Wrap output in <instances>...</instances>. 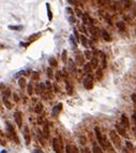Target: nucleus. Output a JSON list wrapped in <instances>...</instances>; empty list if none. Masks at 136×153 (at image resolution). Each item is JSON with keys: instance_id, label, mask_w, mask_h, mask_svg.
<instances>
[{"instance_id": "f257e3e1", "label": "nucleus", "mask_w": 136, "mask_h": 153, "mask_svg": "<svg viewBox=\"0 0 136 153\" xmlns=\"http://www.w3.org/2000/svg\"><path fill=\"white\" fill-rule=\"evenodd\" d=\"M94 132H95V136H96V139H98L100 146H101L102 148L106 149V142H107V138H106V136L102 134V132L100 131L99 127H95Z\"/></svg>"}, {"instance_id": "f03ea898", "label": "nucleus", "mask_w": 136, "mask_h": 153, "mask_svg": "<svg viewBox=\"0 0 136 153\" xmlns=\"http://www.w3.org/2000/svg\"><path fill=\"white\" fill-rule=\"evenodd\" d=\"M109 137H111V140L113 142V145L115 146V148L117 149V150H120L122 148V145H121V140H120V138H119V136L117 135V133L115 131H112L109 133Z\"/></svg>"}, {"instance_id": "7ed1b4c3", "label": "nucleus", "mask_w": 136, "mask_h": 153, "mask_svg": "<svg viewBox=\"0 0 136 153\" xmlns=\"http://www.w3.org/2000/svg\"><path fill=\"white\" fill-rule=\"evenodd\" d=\"M53 148L56 153H63V142L60 137H55L53 139Z\"/></svg>"}, {"instance_id": "20e7f679", "label": "nucleus", "mask_w": 136, "mask_h": 153, "mask_svg": "<svg viewBox=\"0 0 136 153\" xmlns=\"http://www.w3.org/2000/svg\"><path fill=\"white\" fill-rule=\"evenodd\" d=\"M6 134L9 135V137L11 139H14L16 142H18V139H17V136H16L15 129L13 128V126L10 124L9 122H6Z\"/></svg>"}, {"instance_id": "39448f33", "label": "nucleus", "mask_w": 136, "mask_h": 153, "mask_svg": "<svg viewBox=\"0 0 136 153\" xmlns=\"http://www.w3.org/2000/svg\"><path fill=\"white\" fill-rule=\"evenodd\" d=\"M84 86L86 90H91L93 87V78L90 74H87L86 78L84 79Z\"/></svg>"}, {"instance_id": "423d86ee", "label": "nucleus", "mask_w": 136, "mask_h": 153, "mask_svg": "<svg viewBox=\"0 0 136 153\" xmlns=\"http://www.w3.org/2000/svg\"><path fill=\"white\" fill-rule=\"evenodd\" d=\"M14 120H15V122H16V124H17L18 127H22V125H23L22 112H19V111H15V112H14Z\"/></svg>"}, {"instance_id": "0eeeda50", "label": "nucleus", "mask_w": 136, "mask_h": 153, "mask_svg": "<svg viewBox=\"0 0 136 153\" xmlns=\"http://www.w3.org/2000/svg\"><path fill=\"white\" fill-rule=\"evenodd\" d=\"M23 136H24L26 145L30 144V133H29V128L27 127V126H25L24 129H23Z\"/></svg>"}, {"instance_id": "6e6552de", "label": "nucleus", "mask_w": 136, "mask_h": 153, "mask_svg": "<svg viewBox=\"0 0 136 153\" xmlns=\"http://www.w3.org/2000/svg\"><path fill=\"white\" fill-rule=\"evenodd\" d=\"M116 131H117L118 134H120V135L123 136L124 138H128L129 137V135L127 134V131H125L124 127L121 124H116Z\"/></svg>"}, {"instance_id": "1a4fd4ad", "label": "nucleus", "mask_w": 136, "mask_h": 153, "mask_svg": "<svg viewBox=\"0 0 136 153\" xmlns=\"http://www.w3.org/2000/svg\"><path fill=\"white\" fill-rule=\"evenodd\" d=\"M62 110V103L61 102H59L58 105H56L53 108V111H51V114H53V116H56V115H58L59 114V112Z\"/></svg>"}, {"instance_id": "9d476101", "label": "nucleus", "mask_w": 136, "mask_h": 153, "mask_svg": "<svg viewBox=\"0 0 136 153\" xmlns=\"http://www.w3.org/2000/svg\"><path fill=\"white\" fill-rule=\"evenodd\" d=\"M84 61H85V59H84L83 55L80 53H77L75 55V64L76 65H79V66H82V65H84Z\"/></svg>"}, {"instance_id": "9b49d317", "label": "nucleus", "mask_w": 136, "mask_h": 153, "mask_svg": "<svg viewBox=\"0 0 136 153\" xmlns=\"http://www.w3.org/2000/svg\"><path fill=\"white\" fill-rule=\"evenodd\" d=\"M66 152H67V153H79L75 146H71V145H67V147H66Z\"/></svg>"}, {"instance_id": "f8f14e48", "label": "nucleus", "mask_w": 136, "mask_h": 153, "mask_svg": "<svg viewBox=\"0 0 136 153\" xmlns=\"http://www.w3.org/2000/svg\"><path fill=\"white\" fill-rule=\"evenodd\" d=\"M121 125L123 126V127H125V128H128L129 125H130V123H129V120H128V118H127V115H125V114H122L121 115Z\"/></svg>"}, {"instance_id": "ddd939ff", "label": "nucleus", "mask_w": 136, "mask_h": 153, "mask_svg": "<svg viewBox=\"0 0 136 153\" xmlns=\"http://www.w3.org/2000/svg\"><path fill=\"white\" fill-rule=\"evenodd\" d=\"M92 153H103V150L96 142H93L92 146Z\"/></svg>"}, {"instance_id": "4468645a", "label": "nucleus", "mask_w": 136, "mask_h": 153, "mask_svg": "<svg viewBox=\"0 0 136 153\" xmlns=\"http://www.w3.org/2000/svg\"><path fill=\"white\" fill-rule=\"evenodd\" d=\"M69 70H70V72H72V73L76 71V64L73 61V59L69 60Z\"/></svg>"}, {"instance_id": "2eb2a0df", "label": "nucleus", "mask_w": 136, "mask_h": 153, "mask_svg": "<svg viewBox=\"0 0 136 153\" xmlns=\"http://www.w3.org/2000/svg\"><path fill=\"white\" fill-rule=\"evenodd\" d=\"M70 43H71V45L74 48V49H76L77 48V40L75 39V37H74L73 35H71L70 36Z\"/></svg>"}, {"instance_id": "dca6fc26", "label": "nucleus", "mask_w": 136, "mask_h": 153, "mask_svg": "<svg viewBox=\"0 0 136 153\" xmlns=\"http://www.w3.org/2000/svg\"><path fill=\"white\" fill-rule=\"evenodd\" d=\"M40 37H41V34H40V32H39V34H33V35L29 36L28 40H29V42H32V41H35L37 39H39Z\"/></svg>"}, {"instance_id": "f3484780", "label": "nucleus", "mask_w": 136, "mask_h": 153, "mask_svg": "<svg viewBox=\"0 0 136 153\" xmlns=\"http://www.w3.org/2000/svg\"><path fill=\"white\" fill-rule=\"evenodd\" d=\"M48 64L50 65V68L57 67V60H56V58H54V57H49V58H48Z\"/></svg>"}, {"instance_id": "a211bd4d", "label": "nucleus", "mask_w": 136, "mask_h": 153, "mask_svg": "<svg viewBox=\"0 0 136 153\" xmlns=\"http://www.w3.org/2000/svg\"><path fill=\"white\" fill-rule=\"evenodd\" d=\"M102 37H103V39H104L105 41H111L112 40L111 36H109V34L106 30H103L102 31Z\"/></svg>"}, {"instance_id": "6ab92c4d", "label": "nucleus", "mask_w": 136, "mask_h": 153, "mask_svg": "<svg viewBox=\"0 0 136 153\" xmlns=\"http://www.w3.org/2000/svg\"><path fill=\"white\" fill-rule=\"evenodd\" d=\"M66 86H67V91H68V94H69V95H72L73 94V89H72V86H71V84H70V81H66Z\"/></svg>"}, {"instance_id": "aec40b11", "label": "nucleus", "mask_w": 136, "mask_h": 153, "mask_svg": "<svg viewBox=\"0 0 136 153\" xmlns=\"http://www.w3.org/2000/svg\"><path fill=\"white\" fill-rule=\"evenodd\" d=\"M90 64H91L92 69H95V68L98 67V65H99V61H98V59H96L95 57H92V59H91V61H90Z\"/></svg>"}, {"instance_id": "412c9836", "label": "nucleus", "mask_w": 136, "mask_h": 153, "mask_svg": "<svg viewBox=\"0 0 136 153\" xmlns=\"http://www.w3.org/2000/svg\"><path fill=\"white\" fill-rule=\"evenodd\" d=\"M46 9H47V14H48V19L51 21L53 19V14H51V10H50V4L49 3H46Z\"/></svg>"}, {"instance_id": "4be33fe9", "label": "nucleus", "mask_w": 136, "mask_h": 153, "mask_svg": "<svg viewBox=\"0 0 136 153\" xmlns=\"http://www.w3.org/2000/svg\"><path fill=\"white\" fill-rule=\"evenodd\" d=\"M84 70H85L87 73H90V72H91V70H92L91 64L88 63V64H85V65H84Z\"/></svg>"}, {"instance_id": "5701e85b", "label": "nucleus", "mask_w": 136, "mask_h": 153, "mask_svg": "<svg viewBox=\"0 0 136 153\" xmlns=\"http://www.w3.org/2000/svg\"><path fill=\"white\" fill-rule=\"evenodd\" d=\"M98 29H96L94 26H89V31H90V34H91L93 37H96V34H98Z\"/></svg>"}, {"instance_id": "b1692460", "label": "nucleus", "mask_w": 136, "mask_h": 153, "mask_svg": "<svg viewBox=\"0 0 136 153\" xmlns=\"http://www.w3.org/2000/svg\"><path fill=\"white\" fill-rule=\"evenodd\" d=\"M42 110H43V106H42V103H38L37 106H35V109H34V111L35 113H38V114H40V113L42 112Z\"/></svg>"}, {"instance_id": "393cba45", "label": "nucleus", "mask_w": 136, "mask_h": 153, "mask_svg": "<svg viewBox=\"0 0 136 153\" xmlns=\"http://www.w3.org/2000/svg\"><path fill=\"white\" fill-rule=\"evenodd\" d=\"M18 84H19V86H21L22 89H25V87H26V80H25V78H19V79H18Z\"/></svg>"}, {"instance_id": "a878e982", "label": "nucleus", "mask_w": 136, "mask_h": 153, "mask_svg": "<svg viewBox=\"0 0 136 153\" xmlns=\"http://www.w3.org/2000/svg\"><path fill=\"white\" fill-rule=\"evenodd\" d=\"M80 42L85 48H88V41H87V38L85 36H80Z\"/></svg>"}, {"instance_id": "bb28decb", "label": "nucleus", "mask_w": 136, "mask_h": 153, "mask_svg": "<svg viewBox=\"0 0 136 153\" xmlns=\"http://www.w3.org/2000/svg\"><path fill=\"white\" fill-rule=\"evenodd\" d=\"M117 27L119 28V30L120 31H124L125 30V25L123 22H118L117 23Z\"/></svg>"}, {"instance_id": "cd10ccee", "label": "nucleus", "mask_w": 136, "mask_h": 153, "mask_svg": "<svg viewBox=\"0 0 136 153\" xmlns=\"http://www.w3.org/2000/svg\"><path fill=\"white\" fill-rule=\"evenodd\" d=\"M100 54H101V58H102V68H105L106 67V57L104 53H102V52H100Z\"/></svg>"}, {"instance_id": "c85d7f7f", "label": "nucleus", "mask_w": 136, "mask_h": 153, "mask_svg": "<svg viewBox=\"0 0 136 153\" xmlns=\"http://www.w3.org/2000/svg\"><path fill=\"white\" fill-rule=\"evenodd\" d=\"M3 102H4V105H5V107L8 109H12V103L9 102L8 100V98H5V97H3Z\"/></svg>"}, {"instance_id": "c756f323", "label": "nucleus", "mask_w": 136, "mask_h": 153, "mask_svg": "<svg viewBox=\"0 0 136 153\" xmlns=\"http://www.w3.org/2000/svg\"><path fill=\"white\" fill-rule=\"evenodd\" d=\"M48 135H49V131H48V125L45 124V126H44V131H43V136H44L45 138H47Z\"/></svg>"}, {"instance_id": "7c9ffc66", "label": "nucleus", "mask_w": 136, "mask_h": 153, "mask_svg": "<svg viewBox=\"0 0 136 153\" xmlns=\"http://www.w3.org/2000/svg\"><path fill=\"white\" fill-rule=\"evenodd\" d=\"M125 145H127V149H128V150H129V151H130L131 153H132V152H133V150H134V149H135V148L133 147V145H132V144H131V142H130V141H127V142H125Z\"/></svg>"}, {"instance_id": "2f4dec72", "label": "nucleus", "mask_w": 136, "mask_h": 153, "mask_svg": "<svg viewBox=\"0 0 136 153\" xmlns=\"http://www.w3.org/2000/svg\"><path fill=\"white\" fill-rule=\"evenodd\" d=\"M84 55H85V57L87 58V59H90V58L92 59V57H91V53H90V51H89V50H86L85 52H84Z\"/></svg>"}, {"instance_id": "473e14b6", "label": "nucleus", "mask_w": 136, "mask_h": 153, "mask_svg": "<svg viewBox=\"0 0 136 153\" xmlns=\"http://www.w3.org/2000/svg\"><path fill=\"white\" fill-rule=\"evenodd\" d=\"M9 29H12V30H22L23 27L22 26H9Z\"/></svg>"}, {"instance_id": "72a5a7b5", "label": "nucleus", "mask_w": 136, "mask_h": 153, "mask_svg": "<svg viewBox=\"0 0 136 153\" xmlns=\"http://www.w3.org/2000/svg\"><path fill=\"white\" fill-rule=\"evenodd\" d=\"M47 77L49 78V79H51V78H53V70H51V68L49 67V68H47Z\"/></svg>"}, {"instance_id": "f704fd0d", "label": "nucleus", "mask_w": 136, "mask_h": 153, "mask_svg": "<svg viewBox=\"0 0 136 153\" xmlns=\"http://www.w3.org/2000/svg\"><path fill=\"white\" fill-rule=\"evenodd\" d=\"M83 19H84V22H85L86 24H87V23H89V22H90V18H89L88 14H84V15H83Z\"/></svg>"}, {"instance_id": "c9c22d12", "label": "nucleus", "mask_w": 136, "mask_h": 153, "mask_svg": "<svg viewBox=\"0 0 136 153\" xmlns=\"http://www.w3.org/2000/svg\"><path fill=\"white\" fill-rule=\"evenodd\" d=\"M27 92H28V94H29V95H31V94L32 93H33V89H32V85H31V84H29V85L27 86Z\"/></svg>"}, {"instance_id": "e433bc0d", "label": "nucleus", "mask_w": 136, "mask_h": 153, "mask_svg": "<svg viewBox=\"0 0 136 153\" xmlns=\"http://www.w3.org/2000/svg\"><path fill=\"white\" fill-rule=\"evenodd\" d=\"M67 55H68V52L64 50V51L62 52V56H61V58H62L63 61H67Z\"/></svg>"}, {"instance_id": "4c0bfd02", "label": "nucleus", "mask_w": 136, "mask_h": 153, "mask_svg": "<svg viewBox=\"0 0 136 153\" xmlns=\"http://www.w3.org/2000/svg\"><path fill=\"white\" fill-rule=\"evenodd\" d=\"M10 95H11V91H10L9 89L4 91V95H3V97H5V98H8V97H10Z\"/></svg>"}, {"instance_id": "58836bf2", "label": "nucleus", "mask_w": 136, "mask_h": 153, "mask_svg": "<svg viewBox=\"0 0 136 153\" xmlns=\"http://www.w3.org/2000/svg\"><path fill=\"white\" fill-rule=\"evenodd\" d=\"M68 19H69V22L71 23V24L75 23V18H74V16H73V15H69V16H68Z\"/></svg>"}, {"instance_id": "ea45409f", "label": "nucleus", "mask_w": 136, "mask_h": 153, "mask_svg": "<svg viewBox=\"0 0 136 153\" xmlns=\"http://www.w3.org/2000/svg\"><path fill=\"white\" fill-rule=\"evenodd\" d=\"M75 13H76V15H77V16H82V15H83L82 10L78 9V8H76V9H75Z\"/></svg>"}, {"instance_id": "a19ab883", "label": "nucleus", "mask_w": 136, "mask_h": 153, "mask_svg": "<svg viewBox=\"0 0 136 153\" xmlns=\"http://www.w3.org/2000/svg\"><path fill=\"white\" fill-rule=\"evenodd\" d=\"M39 78V73L38 72H33V74H32V79L33 80H37Z\"/></svg>"}, {"instance_id": "79ce46f5", "label": "nucleus", "mask_w": 136, "mask_h": 153, "mask_svg": "<svg viewBox=\"0 0 136 153\" xmlns=\"http://www.w3.org/2000/svg\"><path fill=\"white\" fill-rule=\"evenodd\" d=\"M13 97H14V102H18V100H19V98H18V96H17V94H13Z\"/></svg>"}, {"instance_id": "37998d69", "label": "nucleus", "mask_w": 136, "mask_h": 153, "mask_svg": "<svg viewBox=\"0 0 136 153\" xmlns=\"http://www.w3.org/2000/svg\"><path fill=\"white\" fill-rule=\"evenodd\" d=\"M131 98H132V100H133V102L136 103V93L132 94V95H131Z\"/></svg>"}, {"instance_id": "c03bdc74", "label": "nucleus", "mask_w": 136, "mask_h": 153, "mask_svg": "<svg viewBox=\"0 0 136 153\" xmlns=\"http://www.w3.org/2000/svg\"><path fill=\"white\" fill-rule=\"evenodd\" d=\"M132 120H133L134 124L136 125V113H133V114H132Z\"/></svg>"}, {"instance_id": "a18cd8bd", "label": "nucleus", "mask_w": 136, "mask_h": 153, "mask_svg": "<svg viewBox=\"0 0 136 153\" xmlns=\"http://www.w3.org/2000/svg\"><path fill=\"white\" fill-rule=\"evenodd\" d=\"M96 77H98V78H101V70H98V71H96Z\"/></svg>"}, {"instance_id": "49530a36", "label": "nucleus", "mask_w": 136, "mask_h": 153, "mask_svg": "<svg viewBox=\"0 0 136 153\" xmlns=\"http://www.w3.org/2000/svg\"><path fill=\"white\" fill-rule=\"evenodd\" d=\"M60 78H61V72H57V79L60 80Z\"/></svg>"}, {"instance_id": "de8ad7c7", "label": "nucleus", "mask_w": 136, "mask_h": 153, "mask_svg": "<svg viewBox=\"0 0 136 153\" xmlns=\"http://www.w3.org/2000/svg\"><path fill=\"white\" fill-rule=\"evenodd\" d=\"M33 153H43V151H42V150H38V149H37V150L33 151Z\"/></svg>"}, {"instance_id": "09e8293b", "label": "nucleus", "mask_w": 136, "mask_h": 153, "mask_svg": "<svg viewBox=\"0 0 136 153\" xmlns=\"http://www.w3.org/2000/svg\"><path fill=\"white\" fill-rule=\"evenodd\" d=\"M45 86H47V89H50V84H49V82H46V83H45Z\"/></svg>"}, {"instance_id": "8fccbe9b", "label": "nucleus", "mask_w": 136, "mask_h": 153, "mask_svg": "<svg viewBox=\"0 0 136 153\" xmlns=\"http://www.w3.org/2000/svg\"><path fill=\"white\" fill-rule=\"evenodd\" d=\"M122 153H131V152H130V151H129V150H128V149H127V148H125V149H124V150H123V152H122Z\"/></svg>"}, {"instance_id": "3c124183", "label": "nucleus", "mask_w": 136, "mask_h": 153, "mask_svg": "<svg viewBox=\"0 0 136 153\" xmlns=\"http://www.w3.org/2000/svg\"><path fill=\"white\" fill-rule=\"evenodd\" d=\"M84 153H90V151L88 150V149H86V150H85V151H84Z\"/></svg>"}, {"instance_id": "603ef678", "label": "nucleus", "mask_w": 136, "mask_h": 153, "mask_svg": "<svg viewBox=\"0 0 136 153\" xmlns=\"http://www.w3.org/2000/svg\"><path fill=\"white\" fill-rule=\"evenodd\" d=\"M133 132H134V135H135V137H136V128H133Z\"/></svg>"}, {"instance_id": "864d4df0", "label": "nucleus", "mask_w": 136, "mask_h": 153, "mask_svg": "<svg viewBox=\"0 0 136 153\" xmlns=\"http://www.w3.org/2000/svg\"><path fill=\"white\" fill-rule=\"evenodd\" d=\"M1 153H6V152H5V150H2V152H1Z\"/></svg>"}, {"instance_id": "5fc2aeb1", "label": "nucleus", "mask_w": 136, "mask_h": 153, "mask_svg": "<svg viewBox=\"0 0 136 153\" xmlns=\"http://www.w3.org/2000/svg\"><path fill=\"white\" fill-rule=\"evenodd\" d=\"M135 150H136V148H135Z\"/></svg>"}]
</instances>
